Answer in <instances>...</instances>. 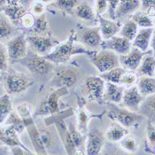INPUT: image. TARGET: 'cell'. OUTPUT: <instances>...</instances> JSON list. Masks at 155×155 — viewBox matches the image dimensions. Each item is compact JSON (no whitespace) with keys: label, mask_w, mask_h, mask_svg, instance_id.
I'll use <instances>...</instances> for the list:
<instances>
[{"label":"cell","mask_w":155,"mask_h":155,"mask_svg":"<svg viewBox=\"0 0 155 155\" xmlns=\"http://www.w3.org/2000/svg\"><path fill=\"white\" fill-rule=\"evenodd\" d=\"M3 82L5 89L9 96L21 94L34 84L33 80L25 74L8 70L4 73Z\"/></svg>","instance_id":"cell-2"},{"label":"cell","mask_w":155,"mask_h":155,"mask_svg":"<svg viewBox=\"0 0 155 155\" xmlns=\"http://www.w3.org/2000/svg\"><path fill=\"white\" fill-rule=\"evenodd\" d=\"M35 17L32 13L27 12L20 19L19 25H21L24 28L28 29L29 31L34 26L35 23Z\"/></svg>","instance_id":"cell-44"},{"label":"cell","mask_w":155,"mask_h":155,"mask_svg":"<svg viewBox=\"0 0 155 155\" xmlns=\"http://www.w3.org/2000/svg\"><path fill=\"white\" fill-rule=\"evenodd\" d=\"M139 76L135 71H127L123 75L119 85L126 86L127 88L137 84Z\"/></svg>","instance_id":"cell-38"},{"label":"cell","mask_w":155,"mask_h":155,"mask_svg":"<svg viewBox=\"0 0 155 155\" xmlns=\"http://www.w3.org/2000/svg\"><path fill=\"white\" fill-rule=\"evenodd\" d=\"M75 15L84 21L94 22L96 21V15L93 8L86 2H80L74 9Z\"/></svg>","instance_id":"cell-25"},{"label":"cell","mask_w":155,"mask_h":155,"mask_svg":"<svg viewBox=\"0 0 155 155\" xmlns=\"http://www.w3.org/2000/svg\"><path fill=\"white\" fill-rule=\"evenodd\" d=\"M12 32V28L9 22L6 20L0 21V40L8 38Z\"/></svg>","instance_id":"cell-43"},{"label":"cell","mask_w":155,"mask_h":155,"mask_svg":"<svg viewBox=\"0 0 155 155\" xmlns=\"http://www.w3.org/2000/svg\"><path fill=\"white\" fill-rule=\"evenodd\" d=\"M93 65L100 74L119 67V55L110 50H89L87 54Z\"/></svg>","instance_id":"cell-3"},{"label":"cell","mask_w":155,"mask_h":155,"mask_svg":"<svg viewBox=\"0 0 155 155\" xmlns=\"http://www.w3.org/2000/svg\"><path fill=\"white\" fill-rule=\"evenodd\" d=\"M27 9L22 5L21 1H8L4 13L15 25L19 24L21 18L27 13Z\"/></svg>","instance_id":"cell-16"},{"label":"cell","mask_w":155,"mask_h":155,"mask_svg":"<svg viewBox=\"0 0 155 155\" xmlns=\"http://www.w3.org/2000/svg\"><path fill=\"white\" fill-rule=\"evenodd\" d=\"M153 52L154 51L151 49L143 52L134 47H132L127 54L119 55V64L127 71H135L138 70L144 56L147 54H153Z\"/></svg>","instance_id":"cell-9"},{"label":"cell","mask_w":155,"mask_h":155,"mask_svg":"<svg viewBox=\"0 0 155 155\" xmlns=\"http://www.w3.org/2000/svg\"><path fill=\"white\" fill-rule=\"evenodd\" d=\"M138 26L131 19L126 21L120 30L119 36L122 37L130 42H132L138 32Z\"/></svg>","instance_id":"cell-29"},{"label":"cell","mask_w":155,"mask_h":155,"mask_svg":"<svg viewBox=\"0 0 155 155\" xmlns=\"http://www.w3.org/2000/svg\"><path fill=\"white\" fill-rule=\"evenodd\" d=\"M132 47L131 42L120 36H114L107 40H102L99 46L101 50L114 51L118 55L127 54Z\"/></svg>","instance_id":"cell-12"},{"label":"cell","mask_w":155,"mask_h":155,"mask_svg":"<svg viewBox=\"0 0 155 155\" xmlns=\"http://www.w3.org/2000/svg\"><path fill=\"white\" fill-rule=\"evenodd\" d=\"M78 81V75L76 72L68 68H58L55 70L51 84L58 88L72 87Z\"/></svg>","instance_id":"cell-10"},{"label":"cell","mask_w":155,"mask_h":155,"mask_svg":"<svg viewBox=\"0 0 155 155\" xmlns=\"http://www.w3.org/2000/svg\"><path fill=\"white\" fill-rule=\"evenodd\" d=\"M137 87L140 94L145 97L154 94V78L148 76H140Z\"/></svg>","instance_id":"cell-24"},{"label":"cell","mask_w":155,"mask_h":155,"mask_svg":"<svg viewBox=\"0 0 155 155\" xmlns=\"http://www.w3.org/2000/svg\"><path fill=\"white\" fill-rule=\"evenodd\" d=\"M111 106L107 114L108 118L127 129L140 124L144 118L143 116L137 112L118 107L114 104Z\"/></svg>","instance_id":"cell-5"},{"label":"cell","mask_w":155,"mask_h":155,"mask_svg":"<svg viewBox=\"0 0 155 155\" xmlns=\"http://www.w3.org/2000/svg\"><path fill=\"white\" fill-rule=\"evenodd\" d=\"M85 86L89 94V98L99 104L104 103L105 81L99 76H92L85 81Z\"/></svg>","instance_id":"cell-11"},{"label":"cell","mask_w":155,"mask_h":155,"mask_svg":"<svg viewBox=\"0 0 155 155\" xmlns=\"http://www.w3.org/2000/svg\"><path fill=\"white\" fill-rule=\"evenodd\" d=\"M35 17L34 26L29 31L34 34L41 35H44L45 34L48 33V25L45 15Z\"/></svg>","instance_id":"cell-35"},{"label":"cell","mask_w":155,"mask_h":155,"mask_svg":"<svg viewBox=\"0 0 155 155\" xmlns=\"http://www.w3.org/2000/svg\"><path fill=\"white\" fill-rule=\"evenodd\" d=\"M80 3V1L77 0H58L55 2V5L59 9L71 13Z\"/></svg>","instance_id":"cell-39"},{"label":"cell","mask_w":155,"mask_h":155,"mask_svg":"<svg viewBox=\"0 0 155 155\" xmlns=\"http://www.w3.org/2000/svg\"><path fill=\"white\" fill-rule=\"evenodd\" d=\"M103 155H130V154L125 152L124 151L114 149L106 151Z\"/></svg>","instance_id":"cell-49"},{"label":"cell","mask_w":155,"mask_h":155,"mask_svg":"<svg viewBox=\"0 0 155 155\" xmlns=\"http://www.w3.org/2000/svg\"><path fill=\"white\" fill-rule=\"evenodd\" d=\"M155 68V59L153 54L145 55L141 60L138 68L139 76H148L154 78Z\"/></svg>","instance_id":"cell-23"},{"label":"cell","mask_w":155,"mask_h":155,"mask_svg":"<svg viewBox=\"0 0 155 155\" xmlns=\"http://www.w3.org/2000/svg\"><path fill=\"white\" fill-rule=\"evenodd\" d=\"M108 2L107 11L110 20L115 21V11L117 9L119 1L118 0H110Z\"/></svg>","instance_id":"cell-46"},{"label":"cell","mask_w":155,"mask_h":155,"mask_svg":"<svg viewBox=\"0 0 155 155\" xmlns=\"http://www.w3.org/2000/svg\"><path fill=\"white\" fill-rule=\"evenodd\" d=\"M140 8V1L124 0L119 1L115 11V21L119 22L130 16Z\"/></svg>","instance_id":"cell-15"},{"label":"cell","mask_w":155,"mask_h":155,"mask_svg":"<svg viewBox=\"0 0 155 155\" xmlns=\"http://www.w3.org/2000/svg\"><path fill=\"white\" fill-rule=\"evenodd\" d=\"M138 111H140V115L145 116L151 122L154 120V94L146 97Z\"/></svg>","instance_id":"cell-27"},{"label":"cell","mask_w":155,"mask_h":155,"mask_svg":"<svg viewBox=\"0 0 155 155\" xmlns=\"http://www.w3.org/2000/svg\"><path fill=\"white\" fill-rule=\"evenodd\" d=\"M68 129L71 141L75 148L84 151V150H85V141L84 135L78 130V128L72 123L69 124Z\"/></svg>","instance_id":"cell-31"},{"label":"cell","mask_w":155,"mask_h":155,"mask_svg":"<svg viewBox=\"0 0 155 155\" xmlns=\"http://www.w3.org/2000/svg\"><path fill=\"white\" fill-rule=\"evenodd\" d=\"M2 144H4V143H3V142L1 140H0V145H2Z\"/></svg>","instance_id":"cell-51"},{"label":"cell","mask_w":155,"mask_h":155,"mask_svg":"<svg viewBox=\"0 0 155 155\" xmlns=\"http://www.w3.org/2000/svg\"><path fill=\"white\" fill-rule=\"evenodd\" d=\"M80 42L92 48L99 47L102 38L99 28H86L81 34Z\"/></svg>","instance_id":"cell-19"},{"label":"cell","mask_w":155,"mask_h":155,"mask_svg":"<svg viewBox=\"0 0 155 155\" xmlns=\"http://www.w3.org/2000/svg\"><path fill=\"white\" fill-rule=\"evenodd\" d=\"M120 145L123 151L129 154L137 152L139 148L138 141L132 136L126 135L120 141Z\"/></svg>","instance_id":"cell-36"},{"label":"cell","mask_w":155,"mask_h":155,"mask_svg":"<svg viewBox=\"0 0 155 155\" xmlns=\"http://www.w3.org/2000/svg\"><path fill=\"white\" fill-rule=\"evenodd\" d=\"M31 11L34 16H40L45 15L46 11L45 3L43 1H35L31 5Z\"/></svg>","instance_id":"cell-42"},{"label":"cell","mask_w":155,"mask_h":155,"mask_svg":"<svg viewBox=\"0 0 155 155\" xmlns=\"http://www.w3.org/2000/svg\"><path fill=\"white\" fill-rule=\"evenodd\" d=\"M96 15L97 18L99 16H101L102 14L105 13L107 11L108 8V2L106 0H98L96 1Z\"/></svg>","instance_id":"cell-45"},{"label":"cell","mask_w":155,"mask_h":155,"mask_svg":"<svg viewBox=\"0 0 155 155\" xmlns=\"http://www.w3.org/2000/svg\"><path fill=\"white\" fill-rule=\"evenodd\" d=\"M145 98L140 94L137 87L134 86L125 89L122 101L127 109L136 112Z\"/></svg>","instance_id":"cell-14"},{"label":"cell","mask_w":155,"mask_h":155,"mask_svg":"<svg viewBox=\"0 0 155 155\" xmlns=\"http://www.w3.org/2000/svg\"><path fill=\"white\" fill-rule=\"evenodd\" d=\"M68 93L65 87L57 88L46 96L45 99L38 106L34 112L35 117L38 116H53L60 112L59 101L60 98Z\"/></svg>","instance_id":"cell-4"},{"label":"cell","mask_w":155,"mask_h":155,"mask_svg":"<svg viewBox=\"0 0 155 155\" xmlns=\"http://www.w3.org/2000/svg\"><path fill=\"white\" fill-rule=\"evenodd\" d=\"M9 62L6 47L0 42V74H4L8 70Z\"/></svg>","instance_id":"cell-40"},{"label":"cell","mask_w":155,"mask_h":155,"mask_svg":"<svg viewBox=\"0 0 155 155\" xmlns=\"http://www.w3.org/2000/svg\"><path fill=\"white\" fill-rule=\"evenodd\" d=\"M134 21L138 27L144 28H153L154 21L152 17H150L146 12L138 11L132 16L130 18Z\"/></svg>","instance_id":"cell-30"},{"label":"cell","mask_w":155,"mask_h":155,"mask_svg":"<svg viewBox=\"0 0 155 155\" xmlns=\"http://www.w3.org/2000/svg\"><path fill=\"white\" fill-rule=\"evenodd\" d=\"M128 134V129L117 123H115L108 128L105 135L109 141L118 142L127 135Z\"/></svg>","instance_id":"cell-26"},{"label":"cell","mask_w":155,"mask_h":155,"mask_svg":"<svg viewBox=\"0 0 155 155\" xmlns=\"http://www.w3.org/2000/svg\"><path fill=\"white\" fill-rule=\"evenodd\" d=\"M54 120H56V127L68 154L73 155L76 148L71 141L68 127L66 126L65 123L61 119L55 118Z\"/></svg>","instance_id":"cell-21"},{"label":"cell","mask_w":155,"mask_h":155,"mask_svg":"<svg viewBox=\"0 0 155 155\" xmlns=\"http://www.w3.org/2000/svg\"><path fill=\"white\" fill-rule=\"evenodd\" d=\"M7 2L8 1H5V0H0V15L2 14V12H4Z\"/></svg>","instance_id":"cell-50"},{"label":"cell","mask_w":155,"mask_h":155,"mask_svg":"<svg viewBox=\"0 0 155 155\" xmlns=\"http://www.w3.org/2000/svg\"><path fill=\"white\" fill-rule=\"evenodd\" d=\"M13 150L11 147L5 144L0 145V155H13Z\"/></svg>","instance_id":"cell-48"},{"label":"cell","mask_w":155,"mask_h":155,"mask_svg":"<svg viewBox=\"0 0 155 155\" xmlns=\"http://www.w3.org/2000/svg\"><path fill=\"white\" fill-rule=\"evenodd\" d=\"M97 20L99 24V29L103 40H107L120 32L121 24L119 22L107 19L102 16H98Z\"/></svg>","instance_id":"cell-17"},{"label":"cell","mask_w":155,"mask_h":155,"mask_svg":"<svg viewBox=\"0 0 155 155\" xmlns=\"http://www.w3.org/2000/svg\"><path fill=\"white\" fill-rule=\"evenodd\" d=\"M154 32V28H144L140 29L132 41L133 47L138 48L143 52L149 50V47L151 37Z\"/></svg>","instance_id":"cell-20"},{"label":"cell","mask_w":155,"mask_h":155,"mask_svg":"<svg viewBox=\"0 0 155 155\" xmlns=\"http://www.w3.org/2000/svg\"><path fill=\"white\" fill-rule=\"evenodd\" d=\"M26 41L28 46L34 53L41 56H45L52 51L60 42L50 35H28Z\"/></svg>","instance_id":"cell-6"},{"label":"cell","mask_w":155,"mask_h":155,"mask_svg":"<svg viewBox=\"0 0 155 155\" xmlns=\"http://www.w3.org/2000/svg\"><path fill=\"white\" fill-rule=\"evenodd\" d=\"M104 135L97 128L88 130L85 145L86 155H99L104 145Z\"/></svg>","instance_id":"cell-13"},{"label":"cell","mask_w":155,"mask_h":155,"mask_svg":"<svg viewBox=\"0 0 155 155\" xmlns=\"http://www.w3.org/2000/svg\"><path fill=\"white\" fill-rule=\"evenodd\" d=\"M127 71L122 67H117L107 72L100 74L99 77L104 81L119 84L124 74Z\"/></svg>","instance_id":"cell-28"},{"label":"cell","mask_w":155,"mask_h":155,"mask_svg":"<svg viewBox=\"0 0 155 155\" xmlns=\"http://www.w3.org/2000/svg\"><path fill=\"white\" fill-rule=\"evenodd\" d=\"M38 133H39L42 143L46 150V152L48 155V152L50 151H52L54 148H55V145L56 143L55 137L53 134L48 130H47V129L38 128Z\"/></svg>","instance_id":"cell-33"},{"label":"cell","mask_w":155,"mask_h":155,"mask_svg":"<svg viewBox=\"0 0 155 155\" xmlns=\"http://www.w3.org/2000/svg\"><path fill=\"white\" fill-rule=\"evenodd\" d=\"M31 73L37 75H45L54 69V64L47 60L45 57L32 53L19 61Z\"/></svg>","instance_id":"cell-7"},{"label":"cell","mask_w":155,"mask_h":155,"mask_svg":"<svg viewBox=\"0 0 155 155\" xmlns=\"http://www.w3.org/2000/svg\"><path fill=\"white\" fill-rule=\"evenodd\" d=\"M4 123L5 125H9L13 127L19 135L24 132L25 128L22 119L16 111H12Z\"/></svg>","instance_id":"cell-34"},{"label":"cell","mask_w":155,"mask_h":155,"mask_svg":"<svg viewBox=\"0 0 155 155\" xmlns=\"http://www.w3.org/2000/svg\"><path fill=\"white\" fill-rule=\"evenodd\" d=\"M32 107L27 102H22L16 107V112L23 121L32 118Z\"/></svg>","instance_id":"cell-41"},{"label":"cell","mask_w":155,"mask_h":155,"mask_svg":"<svg viewBox=\"0 0 155 155\" xmlns=\"http://www.w3.org/2000/svg\"><path fill=\"white\" fill-rule=\"evenodd\" d=\"M154 1H140V11L146 12L150 8L154 7Z\"/></svg>","instance_id":"cell-47"},{"label":"cell","mask_w":155,"mask_h":155,"mask_svg":"<svg viewBox=\"0 0 155 155\" xmlns=\"http://www.w3.org/2000/svg\"><path fill=\"white\" fill-rule=\"evenodd\" d=\"M12 111V102L7 94L0 97V125L3 124Z\"/></svg>","instance_id":"cell-32"},{"label":"cell","mask_w":155,"mask_h":155,"mask_svg":"<svg viewBox=\"0 0 155 155\" xmlns=\"http://www.w3.org/2000/svg\"><path fill=\"white\" fill-rule=\"evenodd\" d=\"M154 126L153 122L148 120L147 131V140L145 141V151L154 154V141H155Z\"/></svg>","instance_id":"cell-37"},{"label":"cell","mask_w":155,"mask_h":155,"mask_svg":"<svg viewBox=\"0 0 155 155\" xmlns=\"http://www.w3.org/2000/svg\"><path fill=\"white\" fill-rule=\"evenodd\" d=\"M9 61L19 62L24 58L28 53V44L26 35L24 34H19L10 39L6 45Z\"/></svg>","instance_id":"cell-8"},{"label":"cell","mask_w":155,"mask_h":155,"mask_svg":"<svg viewBox=\"0 0 155 155\" xmlns=\"http://www.w3.org/2000/svg\"><path fill=\"white\" fill-rule=\"evenodd\" d=\"M78 102L80 104L76 111L77 128L84 135L88 132V125L90 120L93 117L100 118V115L91 114L84 106L83 103H81V101H78Z\"/></svg>","instance_id":"cell-18"},{"label":"cell","mask_w":155,"mask_h":155,"mask_svg":"<svg viewBox=\"0 0 155 155\" xmlns=\"http://www.w3.org/2000/svg\"><path fill=\"white\" fill-rule=\"evenodd\" d=\"M78 36L74 31H71L70 36L65 41L60 42L54 49L45 58L54 64H62L68 61L75 55H87L89 50L76 44Z\"/></svg>","instance_id":"cell-1"},{"label":"cell","mask_w":155,"mask_h":155,"mask_svg":"<svg viewBox=\"0 0 155 155\" xmlns=\"http://www.w3.org/2000/svg\"><path fill=\"white\" fill-rule=\"evenodd\" d=\"M125 87L109 82H105L104 97L113 104H119L122 101Z\"/></svg>","instance_id":"cell-22"}]
</instances>
